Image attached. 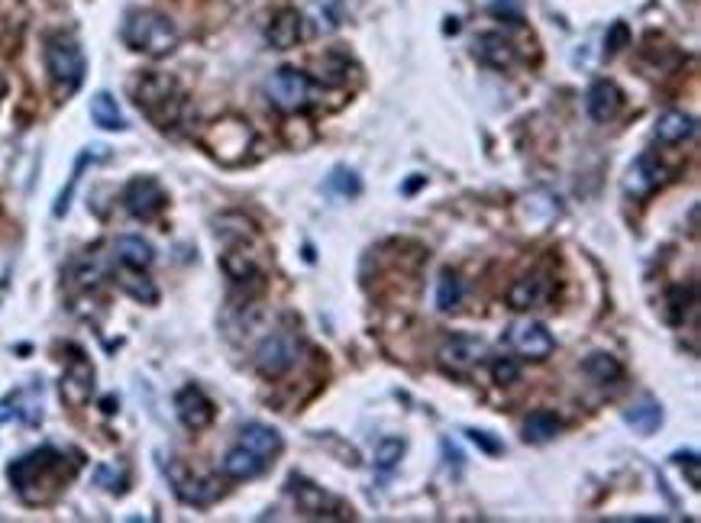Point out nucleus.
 Masks as SVG:
<instances>
[{"label":"nucleus","instance_id":"obj_1","mask_svg":"<svg viewBox=\"0 0 701 523\" xmlns=\"http://www.w3.org/2000/svg\"><path fill=\"white\" fill-rule=\"evenodd\" d=\"M65 462V452H59L55 446H39L20 456L17 462H10L7 478L26 504H46L72 478V469Z\"/></svg>","mask_w":701,"mask_h":523},{"label":"nucleus","instance_id":"obj_2","mask_svg":"<svg viewBox=\"0 0 701 523\" xmlns=\"http://www.w3.org/2000/svg\"><path fill=\"white\" fill-rule=\"evenodd\" d=\"M130 94L136 107L146 113L149 123H156L162 133H172L185 123L188 97L181 84L165 72H139L136 81H130Z\"/></svg>","mask_w":701,"mask_h":523},{"label":"nucleus","instance_id":"obj_3","mask_svg":"<svg viewBox=\"0 0 701 523\" xmlns=\"http://www.w3.org/2000/svg\"><path fill=\"white\" fill-rule=\"evenodd\" d=\"M123 42L139 55H149V59H165L172 55L181 42V33L172 17H165L159 10H130L123 20Z\"/></svg>","mask_w":701,"mask_h":523},{"label":"nucleus","instance_id":"obj_4","mask_svg":"<svg viewBox=\"0 0 701 523\" xmlns=\"http://www.w3.org/2000/svg\"><path fill=\"white\" fill-rule=\"evenodd\" d=\"M201 146L214 162L236 168L249 159L252 146H256V130L249 126L243 117H220L214 123H207L201 130Z\"/></svg>","mask_w":701,"mask_h":523},{"label":"nucleus","instance_id":"obj_5","mask_svg":"<svg viewBox=\"0 0 701 523\" xmlns=\"http://www.w3.org/2000/svg\"><path fill=\"white\" fill-rule=\"evenodd\" d=\"M46 72L59 97H72L84 84V52L72 33H55L46 39Z\"/></svg>","mask_w":701,"mask_h":523},{"label":"nucleus","instance_id":"obj_6","mask_svg":"<svg viewBox=\"0 0 701 523\" xmlns=\"http://www.w3.org/2000/svg\"><path fill=\"white\" fill-rule=\"evenodd\" d=\"M265 97H269V104L275 110L282 113H298L304 110L307 104H311L314 97V81L307 78L301 68H278V72L269 75V81H265Z\"/></svg>","mask_w":701,"mask_h":523},{"label":"nucleus","instance_id":"obj_7","mask_svg":"<svg viewBox=\"0 0 701 523\" xmlns=\"http://www.w3.org/2000/svg\"><path fill=\"white\" fill-rule=\"evenodd\" d=\"M291 498L298 504V511L314 520H353V507L320 485L307 482V478H291Z\"/></svg>","mask_w":701,"mask_h":523},{"label":"nucleus","instance_id":"obj_8","mask_svg":"<svg viewBox=\"0 0 701 523\" xmlns=\"http://www.w3.org/2000/svg\"><path fill=\"white\" fill-rule=\"evenodd\" d=\"M298 336L294 333H272V336H265L259 349H256V356H252V362H256V372L262 378H282L294 369V362H298Z\"/></svg>","mask_w":701,"mask_h":523},{"label":"nucleus","instance_id":"obj_9","mask_svg":"<svg viewBox=\"0 0 701 523\" xmlns=\"http://www.w3.org/2000/svg\"><path fill=\"white\" fill-rule=\"evenodd\" d=\"M165 475H168V482H172L178 501H185L191 507H207L220 498V485L214 482V478L188 469L185 462H168Z\"/></svg>","mask_w":701,"mask_h":523},{"label":"nucleus","instance_id":"obj_10","mask_svg":"<svg viewBox=\"0 0 701 523\" xmlns=\"http://www.w3.org/2000/svg\"><path fill=\"white\" fill-rule=\"evenodd\" d=\"M165 204H168L165 188L159 185L156 178L139 175V178H133V181H126V188H123V207H126V214H130V217H136V220H152V217L162 214Z\"/></svg>","mask_w":701,"mask_h":523},{"label":"nucleus","instance_id":"obj_11","mask_svg":"<svg viewBox=\"0 0 701 523\" xmlns=\"http://www.w3.org/2000/svg\"><path fill=\"white\" fill-rule=\"evenodd\" d=\"M666 165L656 159L653 152H643L634 159V165L627 168V178H624V191L627 197H634V201H647V197L653 191H660L666 185Z\"/></svg>","mask_w":701,"mask_h":523},{"label":"nucleus","instance_id":"obj_12","mask_svg":"<svg viewBox=\"0 0 701 523\" xmlns=\"http://www.w3.org/2000/svg\"><path fill=\"white\" fill-rule=\"evenodd\" d=\"M220 265H223V275H227L236 288H252V291L265 288L262 262L252 256V249H246V243H230Z\"/></svg>","mask_w":701,"mask_h":523},{"label":"nucleus","instance_id":"obj_13","mask_svg":"<svg viewBox=\"0 0 701 523\" xmlns=\"http://www.w3.org/2000/svg\"><path fill=\"white\" fill-rule=\"evenodd\" d=\"M488 346L482 343L479 336H450L446 343L440 346V365L450 375H469L475 365L485 359Z\"/></svg>","mask_w":701,"mask_h":523},{"label":"nucleus","instance_id":"obj_14","mask_svg":"<svg viewBox=\"0 0 701 523\" xmlns=\"http://www.w3.org/2000/svg\"><path fill=\"white\" fill-rule=\"evenodd\" d=\"M553 291H556V281L550 272H527L508 288V304L511 310H521L524 314V310H537L543 304H550Z\"/></svg>","mask_w":701,"mask_h":523},{"label":"nucleus","instance_id":"obj_15","mask_svg":"<svg viewBox=\"0 0 701 523\" xmlns=\"http://www.w3.org/2000/svg\"><path fill=\"white\" fill-rule=\"evenodd\" d=\"M59 394L68 407H84L94 398V365L88 362L84 352H75V359L65 365Z\"/></svg>","mask_w":701,"mask_h":523},{"label":"nucleus","instance_id":"obj_16","mask_svg":"<svg viewBox=\"0 0 701 523\" xmlns=\"http://www.w3.org/2000/svg\"><path fill=\"white\" fill-rule=\"evenodd\" d=\"M175 414H178V420L185 423L191 433H201V430L210 427V423H214L217 407H214V401H210L198 385H185V388L175 394Z\"/></svg>","mask_w":701,"mask_h":523},{"label":"nucleus","instance_id":"obj_17","mask_svg":"<svg viewBox=\"0 0 701 523\" xmlns=\"http://www.w3.org/2000/svg\"><path fill=\"white\" fill-rule=\"evenodd\" d=\"M511 346L521 352L524 359L530 362H543V359H550L553 356V349H556V339L553 333L543 327V323L537 320H527V323H517V327H511Z\"/></svg>","mask_w":701,"mask_h":523},{"label":"nucleus","instance_id":"obj_18","mask_svg":"<svg viewBox=\"0 0 701 523\" xmlns=\"http://www.w3.org/2000/svg\"><path fill=\"white\" fill-rule=\"evenodd\" d=\"M472 55L479 59L485 68L492 72H511L517 65V49L511 39H504L501 33H482L472 42Z\"/></svg>","mask_w":701,"mask_h":523},{"label":"nucleus","instance_id":"obj_19","mask_svg":"<svg viewBox=\"0 0 701 523\" xmlns=\"http://www.w3.org/2000/svg\"><path fill=\"white\" fill-rule=\"evenodd\" d=\"M621 107H624V94L618 84L608 78L595 81L585 94V110L595 123H611L621 113Z\"/></svg>","mask_w":701,"mask_h":523},{"label":"nucleus","instance_id":"obj_20","mask_svg":"<svg viewBox=\"0 0 701 523\" xmlns=\"http://www.w3.org/2000/svg\"><path fill=\"white\" fill-rule=\"evenodd\" d=\"M265 39H269V46L278 49V52L294 49V46H298V42L304 39V13L294 10V7L278 10L275 17L269 20V30H265Z\"/></svg>","mask_w":701,"mask_h":523},{"label":"nucleus","instance_id":"obj_21","mask_svg":"<svg viewBox=\"0 0 701 523\" xmlns=\"http://www.w3.org/2000/svg\"><path fill=\"white\" fill-rule=\"evenodd\" d=\"M240 446L256 452L259 459L272 462L278 452L285 449V440L275 427H265V423H246V427L240 430Z\"/></svg>","mask_w":701,"mask_h":523},{"label":"nucleus","instance_id":"obj_22","mask_svg":"<svg viewBox=\"0 0 701 523\" xmlns=\"http://www.w3.org/2000/svg\"><path fill=\"white\" fill-rule=\"evenodd\" d=\"M223 475L233 478V482H249V478L262 475L265 469H269V462L259 459L256 452H249L246 446H233L227 456H223Z\"/></svg>","mask_w":701,"mask_h":523},{"label":"nucleus","instance_id":"obj_23","mask_svg":"<svg viewBox=\"0 0 701 523\" xmlns=\"http://www.w3.org/2000/svg\"><path fill=\"white\" fill-rule=\"evenodd\" d=\"M653 136L660 139L663 146L685 143L689 136H695V117H689V113H682V110H666L660 113V120H656Z\"/></svg>","mask_w":701,"mask_h":523},{"label":"nucleus","instance_id":"obj_24","mask_svg":"<svg viewBox=\"0 0 701 523\" xmlns=\"http://www.w3.org/2000/svg\"><path fill=\"white\" fill-rule=\"evenodd\" d=\"M114 256L120 265L126 268H139V272H146V268L156 262V249H152L143 236H117L114 243Z\"/></svg>","mask_w":701,"mask_h":523},{"label":"nucleus","instance_id":"obj_25","mask_svg":"<svg viewBox=\"0 0 701 523\" xmlns=\"http://www.w3.org/2000/svg\"><path fill=\"white\" fill-rule=\"evenodd\" d=\"M117 281H120V288H123L126 294H130L133 301L146 304V307L159 304V288H156V281H152L146 272H139V268H126V265H120Z\"/></svg>","mask_w":701,"mask_h":523},{"label":"nucleus","instance_id":"obj_26","mask_svg":"<svg viewBox=\"0 0 701 523\" xmlns=\"http://www.w3.org/2000/svg\"><path fill=\"white\" fill-rule=\"evenodd\" d=\"M91 120H94V126H101V130H107V133H123L126 130L123 110L114 101V94H107V91H97L91 97Z\"/></svg>","mask_w":701,"mask_h":523},{"label":"nucleus","instance_id":"obj_27","mask_svg":"<svg viewBox=\"0 0 701 523\" xmlns=\"http://www.w3.org/2000/svg\"><path fill=\"white\" fill-rule=\"evenodd\" d=\"M559 430H563V423H559V417L553 411H537V414H530L524 420V430L521 433H524V443L540 446V443L556 440Z\"/></svg>","mask_w":701,"mask_h":523},{"label":"nucleus","instance_id":"obj_28","mask_svg":"<svg viewBox=\"0 0 701 523\" xmlns=\"http://www.w3.org/2000/svg\"><path fill=\"white\" fill-rule=\"evenodd\" d=\"M582 369L588 378L598 381V385H614V381H621L624 375V365L614 356H608V352H592V356L582 362Z\"/></svg>","mask_w":701,"mask_h":523},{"label":"nucleus","instance_id":"obj_29","mask_svg":"<svg viewBox=\"0 0 701 523\" xmlns=\"http://www.w3.org/2000/svg\"><path fill=\"white\" fill-rule=\"evenodd\" d=\"M698 288L695 285H676L666 294V320L669 323H685V317L695 310Z\"/></svg>","mask_w":701,"mask_h":523},{"label":"nucleus","instance_id":"obj_30","mask_svg":"<svg viewBox=\"0 0 701 523\" xmlns=\"http://www.w3.org/2000/svg\"><path fill=\"white\" fill-rule=\"evenodd\" d=\"M624 420H627L637 433L650 436V433L660 430V423H663V407L653 404V401H640V404H634V407H630V411L624 414Z\"/></svg>","mask_w":701,"mask_h":523},{"label":"nucleus","instance_id":"obj_31","mask_svg":"<svg viewBox=\"0 0 701 523\" xmlns=\"http://www.w3.org/2000/svg\"><path fill=\"white\" fill-rule=\"evenodd\" d=\"M404 449H408V443L398 440V436H385V440H378L375 443V469L378 472H391V469H398V462L404 459Z\"/></svg>","mask_w":701,"mask_h":523},{"label":"nucleus","instance_id":"obj_32","mask_svg":"<svg viewBox=\"0 0 701 523\" xmlns=\"http://www.w3.org/2000/svg\"><path fill=\"white\" fill-rule=\"evenodd\" d=\"M459 301H462V281H459L456 272L446 268V272L440 275V281H437V307L440 310H456Z\"/></svg>","mask_w":701,"mask_h":523},{"label":"nucleus","instance_id":"obj_33","mask_svg":"<svg viewBox=\"0 0 701 523\" xmlns=\"http://www.w3.org/2000/svg\"><path fill=\"white\" fill-rule=\"evenodd\" d=\"M94 152H97V149H84V152L78 155V162H75V172H72V178H68L65 191L59 194V201H55V217H65V214H68V204H72V194H75V185H78L81 172H84V168H88V162H91V159H97Z\"/></svg>","mask_w":701,"mask_h":523},{"label":"nucleus","instance_id":"obj_34","mask_svg":"<svg viewBox=\"0 0 701 523\" xmlns=\"http://www.w3.org/2000/svg\"><path fill=\"white\" fill-rule=\"evenodd\" d=\"M327 188H330L333 194H340V197H356V194L362 191V181H359V175L353 172V168H343V165H340V168H333Z\"/></svg>","mask_w":701,"mask_h":523},{"label":"nucleus","instance_id":"obj_35","mask_svg":"<svg viewBox=\"0 0 701 523\" xmlns=\"http://www.w3.org/2000/svg\"><path fill=\"white\" fill-rule=\"evenodd\" d=\"M349 75V62L343 59L340 52H330L320 59V81H327V84H343Z\"/></svg>","mask_w":701,"mask_h":523},{"label":"nucleus","instance_id":"obj_36","mask_svg":"<svg viewBox=\"0 0 701 523\" xmlns=\"http://www.w3.org/2000/svg\"><path fill=\"white\" fill-rule=\"evenodd\" d=\"M630 46V26L627 23H614L608 36H605V55L608 59H614L618 52H624Z\"/></svg>","mask_w":701,"mask_h":523},{"label":"nucleus","instance_id":"obj_37","mask_svg":"<svg viewBox=\"0 0 701 523\" xmlns=\"http://www.w3.org/2000/svg\"><path fill=\"white\" fill-rule=\"evenodd\" d=\"M492 378H495V385H514L517 378H521V365H517V359H495L492 365Z\"/></svg>","mask_w":701,"mask_h":523},{"label":"nucleus","instance_id":"obj_38","mask_svg":"<svg viewBox=\"0 0 701 523\" xmlns=\"http://www.w3.org/2000/svg\"><path fill=\"white\" fill-rule=\"evenodd\" d=\"M94 482L110 491H123V469H117V465H101V469L94 472Z\"/></svg>","mask_w":701,"mask_h":523},{"label":"nucleus","instance_id":"obj_39","mask_svg":"<svg viewBox=\"0 0 701 523\" xmlns=\"http://www.w3.org/2000/svg\"><path fill=\"white\" fill-rule=\"evenodd\" d=\"M466 436H469V440H472L475 446H479V449H485L488 456H501V452H504V446H501L498 440H492V433H485V430H466Z\"/></svg>","mask_w":701,"mask_h":523},{"label":"nucleus","instance_id":"obj_40","mask_svg":"<svg viewBox=\"0 0 701 523\" xmlns=\"http://www.w3.org/2000/svg\"><path fill=\"white\" fill-rule=\"evenodd\" d=\"M492 13L495 17H508L511 23H521V7H517V0H495L492 4Z\"/></svg>","mask_w":701,"mask_h":523},{"label":"nucleus","instance_id":"obj_41","mask_svg":"<svg viewBox=\"0 0 701 523\" xmlns=\"http://www.w3.org/2000/svg\"><path fill=\"white\" fill-rule=\"evenodd\" d=\"M13 414H17V398H13V394H10V398L0 401V423L10 420Z\"/></svg>","mask_w":701,"mask_h":523},{"label":"nucleus","instance_id":"obj_42","mask_svg":"<svg viewBox=\"0 0 701 523\" xmlns=\"http://www.w3.org/2000/svg\"><path fill=\"white\" fill-rule=\"evenodd\" d=\"M682 465L685 462H689V475H692V488H698V456H695V452H689V456H676Z\"/></svg>","mask_w":701,"mask_h":523},{"label":"nucleus","instance_id":"obj_43","mask_svg":"<svg viewBox=\"0 0 701 523\" xmlns=\"http://www.w3.org/2000/svg\"><path fill=\"white\" fill-rule=\"evenodd\" d=\"M4 91H7V81H4V78H0V97H4Z\"/></svg>","mask_w":701,"mask_h":523}]
</instances>
